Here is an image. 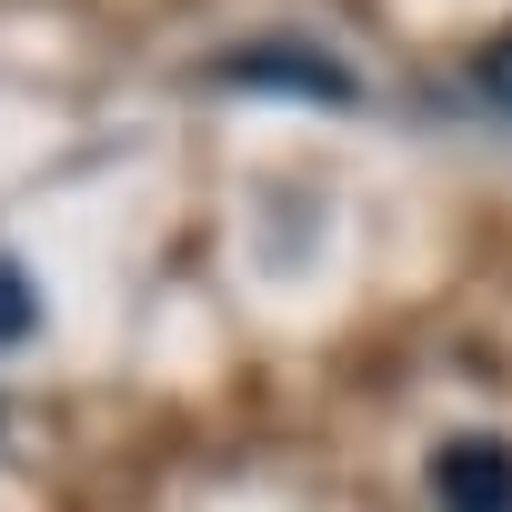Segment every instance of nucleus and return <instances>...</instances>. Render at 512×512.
<instances>
[{"mask_svg": "<svg viewBox=\"0 0 512 512\" xmlns=\"http://www.w3.org/2000/svg\"><path fill=\"white\" fill-rule=\"evenodd\" d=\"M422 502H432V512H512V442H502V432H452V442H432Z\"/></svg>", "mask_w": 512, "mask_h": 512, "instance_id": "obj_2", "label": "nucleus"}, {"mask_svg": "<svg viewBox=\"0 0 512 512\" xmlns=\"http://www.w3.org/2000/svg\"><path fill=\"white\" fill-rule=\"evenodd\" d=\"M472 91H482V101H492V111L512 121V31H502V41H492V51L472 61Z\"/></svg>", "mask_w": 512, "mask_h": 512, "instance_id": "obj_4", "label": "nucleus"}, {"mask_svg": "<svg viewBox=\"0 0 512 512\" xmlns=\"http://www.w3.org/2000/svg\"><path fill=\"white\" fill-rule=\"evenodd\" d=\"M211 81H231V91H292V101H332V111L362 101V71H352V61H332V51H312V41H282V31L221 51Z\"/></svg>", "mask_w": 512, "mask_h": 512, "instance_id": "obj_1", "label": "nucleus"}, {"mask_svg": "<svg viewBox=\"0 0 512 512\" xmlns=\"http://www.w3.org/2000/svg\"><path fill=\"white\" fill-rule=\"evenodd\" d=\"M31 332H41V282L11 262V251H0V352H21Z\"/></svg>", "mask_w": 512, "mask_h": 512, "instance_id": "obj_3", "label": "nucleus"}]
</instances>
